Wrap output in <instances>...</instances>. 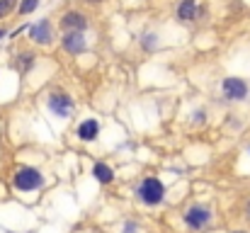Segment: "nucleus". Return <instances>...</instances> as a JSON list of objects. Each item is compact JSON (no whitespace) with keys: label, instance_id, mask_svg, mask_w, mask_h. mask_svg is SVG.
I'll list each match as a JSON object with an SVG mask.
<instances>
[{"label":"nucleus","instance_id":"obj_1","mask_svg":"<svg viewBox=\"0 0 250 233\" xmlns=\"http://www.w3.org/2000/svg\"><path fill=\"white\" fill-rule=\"evenodd\" d=\"M12 185H15L17 192H37V190L44 187V175L32 165H22V168L15 170Z\"/></svg>","mask_w":250,"mask_h":233},{"label":"nucleus","instance_id":"obj_2","mask_svg":"<svg viewBox=\"0 0 250 233\" xmlns=\"http://www.w3.org/2000/svg\"><path fill=\"white\" fill-rule=\"evenodd\" d=\"M136 194H139V199H141L144 204L156 207V204H161V202L166 199V185H163L158 177H146V180L139 185Z\"/></svg>","mask_w":250,"mask_h":233},{"label":"nucleus","instance_id":"obj_3","mask_svg":"<svg viewBox=\"0 0 250 233\" xmlns=\"http://www.w3.org/2000/svg\"><path fill=\"white\" fill-rule=\"evenodd\" d=\"M182 219H185V226H187L189 231H202V229L211 221V209L204 207V204H192V207L182 214Z\"/></svg>","mask_w":250,"mask_h":233},{"label":"nucleus","instance_id":"obj_4","mask_svg":"<svg viewBox=\"0 0 250 233\" xmlns=\"http://www.w3.org/2000/svg\"><path fill=\"white\" fill-rule=\"evenodd\" d=\"M61 46H63V51L71 54V56H81V54H85V51H87L85 32H63Z\"/></svg>","mask_w":250,"mask_h":233},{"label":"nucleus","instance_id":"obj_5","mask_svg":"<svg viewBox=\"0 0 250 233\" xmlns=\"http://www.w3.org/2000/svg\"><path fill=\"white\" fill-rule=\"evenodd\" d=\"M29 39L34 44H42V46H49L54 44V27L49 20H39L34 24H29Z\"/></svg>","mask_w":250,"mask_h":233},{"label":"nucleus","instance_id":"obj_6","mask_svg":"<svg viewBox=\"0 0 250 233\" xmlns=\"http://www.w3.org/2000/svg\"><path fill=\"white\" fill-rule=\"evenodd\" d=\"M49 109L56 114V117H68L73 112V97L68 92H51L49 100H46Z\"/></svg>","mask_w":250,"mask_h":233},{"label":"nucleus","instance_id":"obj_7","mask_svg":"<svg viewBox=\"0 0 250 233\" xmlns=\"http://www.w3.org/2000/svg\"><path fill=\"white\" fill-rule=\"evenodd\" d=\"M221 90H224L226 100H246L248 97V83L243 78H226Z\"/></svg>","mask_w":250,"mask_h":233},{"label":"nucleus","instance_id":"obj_8","mask_svg":"<svg viewBox=\"0 0 250 233\" xmlns=\"http://www.w3.org/2000/svg\"><path fill=\"white\" fill-rule=\"evenodd\" d=\"M61 29L63 32H85L87 29V17L78 10H68L61 17Z\"/></svg>","mask_w":250,"mask_h":233},{"label":"nucleus","instance_id":"obj_9","mask_svg":"<svg viewBox=\"0 0 250 233\" xmlns=\"http://www.w3.org/2000/svg\"><path fill=\"white\" fill-rule=\"evenodd\" d=\"M76 136L85 141V144H90V141H95L97 136H100V122L95 119V117H87L83 119L81 124H78V129H76Z\"/></svg>","mask_w":250,"mask_h":233},{"label":"nucleus","instance_id":"obj_10","mask_svg":"<svg viewBox=\"0 0 250 233\" xmlns=\"http://www.w3.org/2000/svg\"><path fill=\"white\" fill-rule=\"evenodd\" d=\"M197 17V0H182L177 5V20L180 22H192Z\"/></svg>","mask_w":250,"mask_h":233},{"label":"nucleus","instance_id":"obj_11","mask_svg":"<svg viewBox=\"0 0 250 233\" xmlns=\"http://www.w3.org/2000/svg\"><path fill=\"white\" fill-rule=\"evenodd\" d=\"M92 175H95V180H97L100 185H109V182L114 180V170H112L107 163H95Z\"/></svg>","mask_w":250,"mask_h":233},{"label":"nucleus","instance_id":"obj_12","mask_svg":"<svg viewBox=\"0 0 250 233\" xmlns=\"http://www.w3.org/2000/svg\"><path fill=\"white\" fill-rule=\"evenodd\" d=\"M17 59H20V61H17V68H20L22 73H27V71L34 66V59H37V56H34V54H29V51H24V54H20Z\"/></svg>","mask_w":250,"mask_h":233},{"label":"nucleus","instance_id":"obj_13","mask_svg":"<svg viewBox=\"0 0 250 233\" xmlns=\"http://www.w3.org/2000/svg\"><path fill=\"white\" fill-rule=\"evenodd\" d=\"M37 7H39V0H20V5H17L20 15H29V12H34Z\"/></svg>","mask_w":250,"mask_h":233},{"label":"nucleus","instance_id":"obj_14","mask_svg":"<svg viewBox=\"0 0 250 233\" xmlns=\"http://www.w3.org/2000/svg\"><path fill=\"white\" fill-rule=\"evenodd\" d=\"M15 5H17V0H0V20L7 17L15 10Z\"/></svg>","mask_w":250,"mask_h":233},{"label":"nucleus","instance_id":"obj_15","mask_svg":"<svg viewBox=\"0 0 250 233\" xmlns=\"http://www.w3.org/2000/svg\"><path fill=\"white\" fill-rule=\"evenodd\" d=\"M141 46H144L146 51L156 49V46H158V37H156V34H146V37H144V42H141Z\"/></svg>","mask_w":250,"mask_h":233},{"label":"nucleus","instance_id":"obj_16","mask_svg":"<svg viewBox=\"0 0 250 233\" xmlns=\"http://www.w3.org/2000/svg\"><path fill=\"white\" fill-rule=\"evenodd\" d=\"M136 231H139V226H136L134 221H129V224L124 226V233H136Z\"/></svg>","mask_w":250,"mask_h":233},{"label":"nucleus","instance_id":"obj_17","mask_svg":"<svg viewBox=\"0 0 250 233\" xmlns=\"http://www.w3.org/2000/svg\"><path fill=\"white\" fill-rule=\"evenodd\" d=\"M5 37H10V34H7V29H5V27H0V39H5Z\"/></svg>","mask_w":250,"mask_h":233},{"label":"nucleus","instance_id":"obj_18","mask_svg":"<svg viewBox=\"0 0 250 233\" xmlns=\"http://www.w3.org/2000/svg\"><path fill=\"white\" fill-rule=\"evenodd\" d=\"M85 2H90V5H97V2H104V0H85Z\"/></svg>","mask_w":250,"mask_h":233},{"label":"nucleus","instance_id":"obj_19","mask_svg":"<svg viewBox=\"0 0 250 233\" xmlns=\"http://www.w3.org/2000/svg\"><path fill=\"white\" fill-rule=\"evenodd\" d=\"M246 214H248V219H250V202L246 204Z\"/></svg>","mask_w":250,"mask_h":233},{"label":"nucleus","instance_id":"obj_20","mask_svg":"<svg viewBox=\"0 0 250 233\" xmlns=\"http://www.w3.org/2000/svg\"><path fill=\"white\" fill-rule=\"evenodd\" d=\"M231 233H246V231H231Z\"/></svg>","mask_w":250,"mask_h":233}]
</instances>
